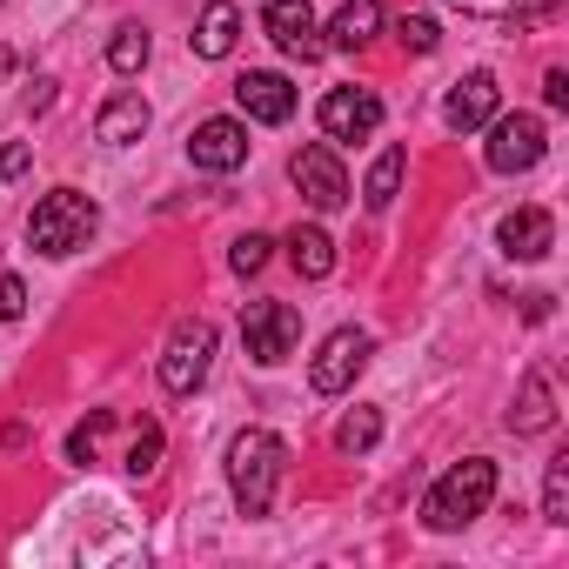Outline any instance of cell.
I'll return each instance as SVG.
<instances>
[{"instance_id": "obj_21", "label": "cell", "mask_w": 569, "mask_h": 569, "mask_svg": "<svg viewBox=\"0 0 569 569\" xmlns=\"http://www.w3.org/2000/svg\"><path fill=\"white\" fill-rule=\"evenodd\" d=\"M376 436H382V416H376V409H356V416H342L336 449H342V456H362V449H376Z\"/></svg>"}, {"instance_id": "obj_5", "label": "cell", "mask_w": 569, "mask_h": 569, "mask_svg": "<svg viewBox=\"0 0 569 569\" xmlns=\"http://www.w3.org/2000/svg\"><path fill=\"white\" fill-rule=\"evenodd\" d=\"M302 336V316L289 302H241V342L254 362H281Z\"/></svg>"}, {"instance_id": "obj_8", "label": "cell", "mask_w": 569, "mask_h": 569, "mask_svg": "<svg viewBox=\"0 0 569 569\" xmlns=\"http://www.w3.org/2000/svg\"><path fill=\"white\" fill-rule=\"evenodd\" d=\"M542 148H549V134H542L536 114H502V121L489 128V168H496V174H529V168L542 161Z\"/></svg>"}, {"instance_id": "obj_24", "label": "cell", "mask_w": 569, "mask_h": 569, "mask_svg": "<svg viewBox=\"0 0 569 569\" xmlns=\"http://www.w3.org/2000/svg\"><path fill=\"white\" fill-rule=\"evenodd\" d=\"M396 41H402L409 54H436V41H442V28H436L429 14H402V21H396Z\"/></svg>"}, {"instance_id": "obj_3", "label": "cell", "mask_w": 569, "mask_h": 569, "mask_svg": "<svg viewBox=\"0 0 569 569\" xmlns=\"http://www.w3.org/2000/svg\"><path fill=\"white\" fill-rule=\"evenodd\" d=\"M281 462H289V449H281L268 429L234 436V449H228V482H234V502H241L248 516H268L274 482H281Z\"/></svg>"}, {"instance_id": "obj_10", "label": "cell", "mask_w": 569, "mask_h": 569, "mask_svg": "<svg viewBox=\"0 0 569 569\" xmlns=\"http://www.w3.org/2000/svg\"><path fill=\"white\" fill-rule=\"evenodd\" d=\"M382 128V101L369 94V88H336V94H322V134L329 141H362V134H376Z\"/></svg>"}, {"instance_id": "obj_12", "label": "cell", "mask_w": 569, "mask_h": 569, "mask_svg": "<svg viewBox=\"0 0 569 569\" xmlns=\"http://www.w3.org/2000/svg\"><path fill=\"white\" fill-rule=\"evenodd\" d=\"M234 101H241L248 121H268V128L296 114V88L281 81V74H261V68H248V74L234 81Z\"/></svg>"}, {"instance_id": "obj_19", "label": "cell", "mask_w": 569, "mask_h": 569, "mask_svg": "<svg viewBox=\"0 0 569 569\" xmlns=\"http://www.w3.org/2000/svg\"><path fill=\"white\" fill-rule=\"evenodd\" d=\"M289 261H296V274L322 281V274H336V241H329L322 228H296V234H289Z\"/></svg>"}, {"instance_id": "obj_6", "label": "cell", "mask_w": 569, "mask_h": 569, "mask_svg": "<svg viewBox=\"0 0 569 569\" xmlns=\"http://www.w3.org/2000/svg\"><path fill=\"white\" fill-rule=\"evenodd\" d=\"M261 28H268V41L289 54V61H322V48H329L309 0H268V8H261Z\"/></svg>"}, {"instance_id": "obj_18", "label": "cell", "mask_w": 569, "mask_h": 569, "mask_svg": "<svg viewBox=\"0 0 569 569\" xmlns=\"http://www.w3.org/2000/svg\"><path fill=\"white\" fill-rule=\"evenodd\" d=\"M234 34H241L234 0H214V8L201 14V28H194V54L201 61H221V54H234Z\"/></svg>"}, {"instance_id": "obj_16", "label": "cell", "mask_w": 569, "mask_h": 569, "mask_svg": "<svg viewBox=\"0 0 569 569\" xmlns=\"http://www.w3.org/2000/svg\"><path fill=\"white\" fill-rule=\"evenodd\" d=\"M549 422H556V389H549L542 369H529V376H522V402L509 409V429H516V436H542Z\"/></svg>"}, {"instance_id": "obj_23", "label": "cell", "mask_w": 569, "mask_h": 569, "mask_svg": "<svg viewBox=\"0 0 569 569\" xmlns=\"http://www.w3.org/2000/svg\"><path fill=\"white\" fill-rule=\"evenodd\" d=\"M108 61H114V74H134V68H148V34H141V28H121V34L108 41Z\"/></svg>"}, {"instance_id": "obj_26", "label": "cell", "mask_w": 569, "mask_h": 569, "mask_svg": "<svg viewBox=\"0 0 569 569\" xmlns=\"http://www.w3.org/2000/svg\"><path fill=\"white\" fill-rule=\"evenodd\" d=\"M449 8H456V14H469V21H509L522 0H449Z\"/></svg>"}, {"instance_id": "obj_28", "label": "cell", "mask_w": 569, "mask_h": 569, "mask_svg": "<svg viewBox=\"0 0 569 569\" xmlns=\"http://www.w3.org/2000/svg\"><path fill=\"white\" fill-rule=\"evenodd\" d=\"M542 101H549V108H569V74H562V68L542 74Z\"/></svg>"}, {"instance_id": "obj_13", "label": "cell", "mask_w": 569, "mask_h": 569, "mask_svg": "<svg viewBox=\"0 0 569 569\" xmlns=\"http://www.w3.org/2000/svg\"><path fill=\"white\" fill-rule=\"evenodd\" d=\"M496 101H502V88H496V74H462V81L449 88V101H442V121H449L456 134H469V128H482V121H496Z\"/></svg>"}, {"instance_id": "obj_11", "label": "cell", "mask_w": 569, "mask_h": 569, "mask_svg": "<svg viewBox=\"0 0 569 569\" xmlns=\"http://www.w3.org/2000/svg\"><path fill=\"white\" fill-rule=\"evenodd\" d=\"M188 161L208 168V174H234V168L248 161V128H241V121H201V128L188 134Z\"/></svg>"}, {"instance_id": "obj_22", "label": "cell", "mask_w": 569, "mask_h": 569, "mask_svg": "<svg viewBox=\"0 0 569 569\" xmlns=\"http://www.w3.org/2000/svg\"><path fill=\"white\" fill-rule=\"evenodd\" d=\"M542 516L549 522H569V456H556L549 476H542Z\"/></svg>"}, {"instance_id": "obj_9", "label": "cell", "mask_w": 569, "mask_h": 569, "mask_svg": "<svg viewBox=\"0 0 569 569\" xmlns=\"http://www.w3.org/2000/svg\"><path fill=\"white\" fill-rule=\"evenodd\" d=\"M369 349H376V342H369L362 329H336V336L322 342V356L309 362V389H316V396H342V389L362 376Z\"/></svg>"}, {"instance_id": "obj_29", "label": "cell", "mask_w": 569, "mask_h": 569, "mask_svg": "<svg viewBox=\"0 0 569 569\" xmlns=\"http://www.w3.org/2000/svg\"><path fill=\"white\" fill-rule=\"evenodd\" d=\"M0 174H28V148H8V154H0Z\"/></svg>"}, {"instance_id": "obj_30", "label": "cell", "mask_w": 569, "mask_h": 569, "mask_svg": "<svg viewBox=\"0 0 569 569\" xmlns=\"http://www.w3.org/2000/svg\"><path fill=\"white\" fill-rule=\"evenodd\" d=\"M14 74V48H0V81H8Z\"/></svg>"}, {"instance_id": "obj_27", "label": "cell", "mask_w": 569, "mask_h": 569, "mask_svg": "<svg viewBox=\"0 0 569 569\" xmlns=\"http://www.w3.org/2000/svg\"><path fill=\"white\" fill-rule=\"evenodd\" d=\"M21 309H28V289L14 274H0V322H21Z\"/></svg>"}, {"instance_id": "obj_1", "label": "cell", "mask_w": 569, "mask_h": 569, "mask_svg": "<svg viewBox=\"0 0 569 569\" xmlns=\"http://www.w3.org/2000/svg\"><path fill=\"white\" fill-rule=\"evenodd\" d=\"M94 228H101V208H94L81 188H54V194H41V208L28 214V248H41V254H74V248H88Z\"/></svg>"}, {"instance_id": "obj_17", "label": "cell", "mask_w": 569, "mask_h": 569, "mask_svg": "<svg viewBox=\"0 0 569 569\" xmlns=\"http://www.w3.org/2000/svg\"><path fill=\"white\" fill-rule=\"evenodd\" d=\"M376 28H382V8H376V0H349V8L329 21V41H336L342 54H362V48L376 41Z\"/></svg>"}, {"instance_id": "obj_25", "label": "cell", "mask_w": 569, "mask_h": 569, "mask_svg": "<svg viewBox=\"0 0 569 569\" xmlns=\"http://www.w3.org/2000/svg\"><path fill=\"white\" fill-rule=\"evenodd\" d=\"M268 248H274L268 234H241V241H234V254H228V261H234V274H261V268H268Z\"/></svg>"}, {"instance_id": "obj_15", "label": "cell", "mask_w": 569, "mask_h": 569, "mask_svg": "<svg viewBox=\"0 0 569 569\" xmlns=\"http://www.w3.org/2000/svg\"><path fill=\"white\" fill-rule=\"evenodd\" d=\"M148 134V101L141 94H114L101 114H94V141H108V148H128V141H141Z\"/></svg>"}, {"instance_id": "obj_7", "label": "cell", "mask_w": 569, "mask_h": 569, "mask_svg": "<svg viewBox=\"0 0 569 569\" xmlns=\"http://www.w3.org/2000/svg\"><path fill=\"white\" fill-rule=\"evenodd\" d=\"M289 174H296L302 201H309V208H322V214H336V208L349 201V174H342V161H336V148H329V141H309V148L289 161Z\"/></svg>"}, {"instance_id": "obj_4", "label": "cell", "mask_w": 569, "mask_h": 569, "mask_svg": "<svg viewBox=\"0 0 569 569\" xmlns=\"http://www.w3.org/2000/svg\"><path fill=\"white\" fill-rule=\"evenodd\" d=\"M208 362H214V329L208 322H181L168 336V356H161V389L168 396H194L208 382Z\"/></svg>"}, {"instance_id": "obj_20", "label": "cell", "mask_w": 569, "mask_h": 569, "mask_svg": "<svg viewBox=\"0 0 569 569\" xmlns=\"http://www.w3.org/2000/svg\"><path fill=\"white\" fill-rule=\"evenodd\" d=\"M402 161H409L402 148H382V161L369 168V208H389V201H396V188H402Z\"/></svg>"}, {"instance_id": "obj_2", "label": "cell", "mask_w": 569, "mask_h": 569, "mask_svg": "<svg viewBox=\"0 0 569 569\" xmlns=\"http://www.w3.org/2000/svg\"><path fill=\"white\" fill-rule=\"evenodd\" d=\"M489 496H496V462H489V456H469V462H456V469L429 489L422 522H429V529H462V522H476V516L489 509Z\"/></svg>"}, {"instance_id": "obj_14", "label": "cell", "mask_w": 569, "mask_h": 569, "mask_svg": "<svg viewBox=\"0 0 569 569\" xmlns=\"http://www.w3.org/2000/svg\"><path fill=\"white\" fill-rule=\"evenodd\" d=\"M549 248H556V214H549V208H516V214H502V254L542 261Z\"/></svg>"}]
</instances>
